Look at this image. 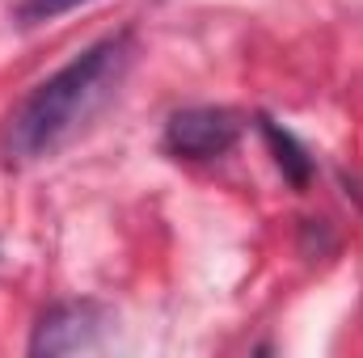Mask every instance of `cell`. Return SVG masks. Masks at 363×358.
<instances>
[{"instance_id":"1","label":"cell","mask_w":363,"mask_h":358,"mask_svg":"<svg viewBox=\"0 0 363 358\" xmlns=\"http://www.w3.org/2000/svg\"><path fill=\"white\" fill-rule=\"evenodd\" d=\"M131 68V34H114L81 51L72 64H64L55 76H47L4 122V152L9 161H43L55 148H64L93 114L106 105V97L118 89V81Z\"/></svg>"},{"instance_id":"2","label":"cell","mask_w":363,"mask_h":358,"mask_svg":"<svg viewBox=\"0 0 363 358\" xmlns=\"http://www.w3.org/2000/svg\"><path fill=\"white\" fill-rule=\"evenodd\" d=\"M114 316L110 308L93 304V299H72V304H55L34 337H30V354H77V350H93L101 346V337L110 333Z\"/></svg>"},{"instance_id":"3","label":"cell","mask_w":363,"mask_h":358,"mask_svg":"<svg viewBox=\"0 0 363 358\" xmlns=\"http://www.w3.org/2000/svg\"><path fill=\"white\" fill-rule=\"evenodd\" d=\"M241 135V118L220 105H190L165 122V148L186 161H216Z\"/></svg>"},{"instance_id":"4","label":"cell","mask_w":363,"mask_h":358,"mask_svg":"<svg viewBox=\"0 0 363 358\" xmlns=\"http://www.w3.org/2000/svg\"><path fill=\"white\" fill-rule=\"evenodd\" d=\"M258 122H262V135H267V144H271L274 165L283 169V178L291 181L296 190H300V185H308V178H313V161H308V152L296 144V135H291V131H283L274 118H258Z\"/></svg>"},{"instance_id":"5","label":"cell","mask_w":363,"mask_h":358,"mask_svg":"<svg viewBox=\"0 0 363 358\" xmlns=\"http://www.w3.org/2000/svg\"><path fill=\"white\" fill-rule=\"evenodd\" d=\"M72 4H81V0H26L21 4V21L34 25V21H47V17H55V13H64Z\"/></svg>"}]
</instances>
